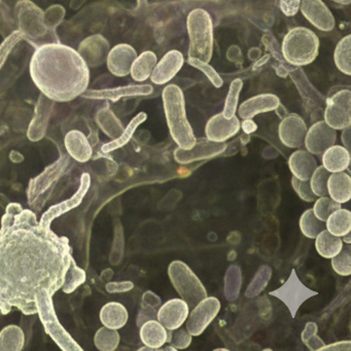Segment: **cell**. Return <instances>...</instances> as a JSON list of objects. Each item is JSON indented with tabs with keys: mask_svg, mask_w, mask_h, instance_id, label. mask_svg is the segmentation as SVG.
I'll return each instance as SVG.
<instances>
[{
	"mask_svg": "<svg viewBox=\"0 0 351 351\" xmlns=\"http://www.w3.org/2000/svg\"><path fill=\"white\" fill-rule=\"evenodd\" d=\"M66 237L40 227L36 215L18 203L8 205L0 229V314L18 307L38 313L36 293L62 289L73 262Z\"/></svg>",
	"mask_w": 351,
	"mask_h": 351,
	"instance_id": "cell-1",
	"label": "cell"
},
{
	"mask_svg": "<svg viewBox=\"0 0 351 351\" xmlns=\"http://www.w3.org/2000/svg\"><path fill=\"white\" fill-rule=\"evenodd\" d=\"M29 69L34 85L54 102L73 101L89 86V66L77 51L60 43L38 47Z\"/></svg>",
	"mask_w": 351,
	"mask_h": 351,
	"instance_id": "cell-2",
	"label": "cell"
},
{
	"mask_svg": "<svg viewBox=\"0 0 351 351\" xmlns=\"http://www.w3.org/2000/svg\"><path fill=\"white\" fill-rule=\"evenodd\" d=\"M162 98L172 139L180 149H191L197 138L186 118V102L182 89L176 85H168L163 90Z\"/></svg>",
	"mask_w": 351,
	"mask_h": 351,
	"instance_id": "cell-3",
	"label": "cell"
},
{
	"mask_svg": "<svg viewBox=\"0 0 351 351\" xmlns=\"http://www.w3.org/2000/svg\"><path fill=\"white\" fill-rule=\"evenodd\" d=\"M186 27L190 36L189 58L208 63L213 54V23L208 12L195 9L189 14Z\"/></svg>",
	"mask_w": 351,
	"mask_h": 351,
	"instance_id": "cell-4",
	"label": "cell"
},
{
	"mask_svg": "<svg viewBox=\"0 0 351 351\" xmlns=\"http://www.w3.org/2000/svg\"><path fill=\"white\" fill-rule=\"evenodd\" d=\"M319 51V40L312 30L295 27L289 32L282 43L285 60L295 66H304L315 60Z\"/></svg>",
	"mask_w": 351,
	"mask_h": 351,
	"instance_id": "cell-5",
	"label": "cell"
},
{
	"mask_svg": "<svg viewBox=\"0 0 351 351\" xmlns=\"http://www.w3.org/2000/svg\"><path fill=\"white\" fill-rule=\"evenodd\" d=\"M36 306L47 334L60 347L61 350L83 351V348L73 340L59 322L50 291L47 289L38 291L36 293Z\"/></svg>",
	"mask_w": 351,
	"mask_h": 351,
	"instance_id": "cell-6",
	"label": "cell"
},
{
	"mask_svg": "<svg viewBox=\"0 0 351 351\" xmlns=\"http://www.w3.org/2000/svg\"><path fill=\"white\" fill-rule=\"evenodd\" d=\"M71 166V157L62 155L52 165L48 166L40 176L32 178L27 188L29 205L40 209L48 200L58 180L69 171Z\"/></svg>",
	"mask_w": 351,
	"mask_h": 351,
	"instance_id": "cell-7",
	"label": "cell"
},
{
	"mask_svg": "<svg viewBox=\"0 0 351 351\" xmlns=\"http://www.w3.org/2000/svg\"><path fill=\"white\" fill-rule=\"evenodd\" d=\"M168 276L174 289L190 309L207 297L204 285L186 263L173 261L168 267Z\"/></svg>",
	"mask_w": 351,
	"mask_h": 351,
	"instance_id": "cell-8",
	"label": "cell"
},
{
	"mask_svg": "<svg viewBox=\"0 0 351 351\" xmlns=\"http://www.w3.org/2000/svg\"><path fill=\"white\" fill-rule=\"evenodd\" d=\"M19 32L24 40H28L36 48L42 46L40 40L48 34L49 28L42 9L29 0H20L16 5Z\"/></svg>",
	"mask_w": 351,
	"mask_h": 351,
	"instance_id": "cell-9",
	"label": "cell"
},
{
	"mask_svg": "<svg viewBox=\"0 0 351 351\" xmlns=\"http://www.w3.org/2000/svg\"><path fill=\"white\" fill-rule=\"evenodd\" d=\"M316 295L317 291L308 289L302 283L295 270H291L289 279L279 289L270 291V295L277 298L285 304L293 318L297 315L298 310L301 307L302 304Z\"/></svg>",
	"mask_w": 351,
	"mask_h": 351,
	"instance_id": "cell-10",
	"label": "cell"
},
{
	"mask_svg": "<svg viewBox=\"0 0 351 351\" xmlns=\"http://www.w3.org/2000/svg\"><path fill=\"white\" fill-rule=\"evenodd\" d=\"M324 122L335 130H343L351 125V92L342 90L326 100Z\"/></svg>",
	"mask_w": 351,
	"mask_h": 351,
	"instance_id": "cell-11",
	"label": "cell"
},
{
	"mask_svg": "<svg viewBox=\"0 0 351 351\" xmlns=\"http://www.w3.org/2000/svg\"><path fill=\"white\" fill-rule=\"evenodd\" d=\"M221 310V303L215 297H206L193 308L186 318V330L192 336L202 334Z\"/></svg>",
	"mask_w": 351,
	"mask_h": 351,
	"instance_id": "cell-12",
	"label": "cell"
},
{
	"mask_svg": "<svg viewBox=\"0 0 351 351\" xmlns=\"http://www.w3.org/2000/svg\"><path fill=\"white\" fill-rule=\"evenodd\" d=\"M227 149V143H215L208 138L196 139L191 149L178 147L174 152V159L180 164H190L201 160L210 159L221 155Z\"/></svg>",
	"mask_w": 351,
	"mask_h": 351,
	"instance_id": "cell-13",
	"label": "cell"
},
{
	"mask_svg": "<svg viewBox=\"0 0 351 351\" xmlns=\"http://www.w3.org/2000/svg\"><path fill=\"white\" fill-rule=\"evenodd\" d=\"M91 186V176L89 173H83L81 176V184L77 192L69 200L63 201L59 204L50 207L40 219V226L45 229H51V223L57 217H61L64 213H69L71 209L77 208L83 202L84 198L87 195Z\"/></svg>",
	"mask_w": 351,
	"mask_h": 351,
	"instance_id": "cell-14",
	"label": "cell"
},
{
	"mask_svg": "<svg viewBox=\"0 0 351 351\" xmlns=\"http://www.w3.org/2000/svg\"><path fill=\"white\" fill-rule=\"evenodd\" d=\"M336 139V130L328 126L324 121H320L307 130L304 143L310 154L322 155L328 147L335 145Z\"/></svg>",
	"mask_w": 351,
	"mask_h": 351,
	"instance_id": "cell-15",
	"label": "cell"
},
{
	"mask_svg": "<svg viewBox=\"0 0 351 351\" xmlns=\"http://www.w3.org/2000/svg\"><path fill=\"white\" fill-rule=\"evenodd\" d=\"M304 17L322 32H332L336 25L334 16L322 0H302L300 5Z\"/></svg>",
	"mask_w": 351,
	"mask_h": 351,
	"instance_id": "cell-16",
	"label": "cell"
},
{
	"mask_svg": "<svg viewBox=\"0 0 351 351\" xmlns=\"http://www.w3.org/2000/svg\"><path fill=\"white\" fill-rule=\"evenodd\" d=\"M137 58V52L130 45L120 44L114 47L106 57L108 71L114 77H124L130 75L131 67Z\"/></svg>",
	"mask_w": 351,
	"mask_h": 351,
	"instance_id": "cell-17",
	"label": "cell"
},
{
	"mask_svg": "<svg viewBox=\"0 0 351 351\" xmlns=\"http://www.w3.org/2000/svg\"><path fill=\"white\" fill-rule=\"evenodd\" d=\"M278 133L279 138L285 147L298 149L305 141L307 126L301 117L291 114L281 121Z\"/></svg>",
	"mask_w": 351,
	"mask_h": 351,
	"instance_id": "cell-18",
	"label": "cell"
},
{
	"mask_svg": "<svg viewBox=\"0 0 351 351\" xmlns=\"http://www.w3.org/2000/svg\"><path fill=\"white\" fill-rule=\"evenodd\" d=\"M154 88L151 85H129L124 87L112 88V89L86 90L82 96L87 99L110 100L119 101L123 97H134V96L151 95Z\"/></svg>",
	"mask_w": 351,
	"mask_h": 351,
	"instance_id": "cell-19",
	"label": "cell"
},
{
	"mask_svg": "<svg viewBox=\"0 0 351 351\" xmlns=\"http://www.w3.org/2000/svg\"><path fill=\"white\" fill-rule=\"evenodd\" d=\"M54 101L40 94L34 110V118L28 128L27 136L29 141H40L46 135L49 122L52 116Z\"/></svg>",
	"mask_w": 351,
	"mask_h": 351,
	"instance_id": "cell-20",
	"label": "cell"
},
{
	"mask_svg": "<svg viewBox=\"0 0 351 351\" xmlns=\"http://www.w3.org/2000/svg\"><path fill=\"white\" fill-rule=\"evenodd\" d=\"M240 130V122L237 117L228 119L223 112L215 114L207 122L205 133L209 141L215 143H225L235 136Z\"/></svg>",
	"mask_w": 351,
	"mask_h": 351,
	"instance_id": "cell-21",
	"label": "cell"
},
{
	"mask_svg": "<svg viewBox=\"0 0 351 351\" xmlns=\"http://www.w3.org/2000/svg\"><path fill=\"white\" fill-rule=\"evenodd\" d=\"M184 63L182 53L176 50L170 51L157 62L149 79L155 85H165L180 73Z\"/></svg>",
	"mask_w": 351,
	"mask_h": 351,
	"instance_id": "cell-22",
	"label": "cell"
},
{
	"mask_svg": "<svg viewBox=\"0 0 351 351\" xmlns=\"http://www.w3.org/2000/svg\"><path fill=\"white\" fill-rule=\"evenodd\" d=\"M110 52V43L102 36H90L81 43L79 53L88 66L97 67L104 64Z\"/></svg>",
	"mask_w": 351,
	"mask_h": 351,
	"instance_id": "cell-23",
	"label": "cell"
},
{
	"mask_svg": "<svg viewBox=\"0 0 351 351\" xmlns=\"http://www.w3.org/2000/svg\"><path fill=\"white\" fill-rule=\"evenodd\" d=\"M189 313L190 308L184 300L172 299L159 308L157 319L167 330H176L184 324Z\"/></svg>",
	"mask_w": 351,
	"mask_h": 351,
	"instance_id": "cell-24",
	"label": "cell"
},
{
	"mask_svg": "<svg viewBox=\"0 0 351 351\" xmlns=\"http://www.w3.org/2000/svg\"><path fill=\"white\" fill-rule=\"evenodd\" d=\"M279 106H280V101L277 96L273 94H262L244 101L240 106L238 114L240 118L245 120V119H252L258 114L272 112L277 110Z\"/></svg>",
	"mask_w": 351,
	"mask_h": 351,
	"instance_id": "cell-25",
	"label": "cell"
},
{
	"mask_svg": "<svg viewBox=\"0 0 351 351\" xmlns=\"http://www.w3.org/2000/svg\"><path fill=\"white\" fill-rule=\"evenodd\" d=\"M64 145L69 157L80 163H86L93 155V147L89 143V139L81 131H69L65 135Z\"/></svg>",
	"mask_w": 351,
	"mask_h": 351,
	"instance_id": "cell-26",
	"label": "cell"
},
{
	"mask_svg": "<svg viewBox=\"0 0 351 351\" xmlns=\"http://www.w3.org/2000/svg\"><path fill=\"white\" fill-rule=\"evenodd\" d=\"M289 166L295 178L301 180H309L318 165L312 154L301 149L291 154Z\"/></svg>",
	"mask_w": 351,
	"mask_h": 351,
	"instance_id": "cell-27",
	"label": "cell"
},
{
	"mask_svg": "<svg viewBox=\"0 0 351 351\" xmlns=\"http://www.w3.org/2000/svg\"><path fill=\"white\" fill-rule=\"evenodd\" d=\"M139 335L145 346L151 347L155 351H161L167 339V328H164L159 320H147L141 326Z\"/></svg>",
	"mask_w": 351,
	"mask_h": 351,
	"instance_id": "cell-28",
	"label": "cell"
},
{
	"mask_svg": "<svg viewBox=\"0 0 351 351\" xmlns=\"http://www.w3.org/2000/svg\"><path fill=\"white\" fill-rule=\"evenodd\" d=\"M99 317L100 322L106 328L120 330L128 322L129 314L123 304L110 302L100 310Z\"/></svg>",
	"mask_w": 351,
	"mask_h": 351,
	"instance_id": "cell-29",
	"label": "cell"
},
{
	"mask_svg": "<svg viewBox=\"0 0 351 351\" xmlns=\"http://www.w3.org/2000/svg\"><path fill=\"white\" fill-rule=\"evenodd\" d=\"M328 193L336 202L346 203L351 198V178L344 171L332 173L328 180Z\"/></svg>",
	"mask_w": 351,
	"mask_h": 351,
	"instance_id": "cell-30",
	"label": "cell"
},
{
	"mask_svg": "<svg viewBox=\"0 0 351 351\" xmlns=\"http://www.w3.org/2000/svg\"><path fill=\"white\" fill-rule=\"evenodd\" d=\"M322 164L330 173L345 171L350 164V154L344 147L332 145L324 152Z\"/></svg>",
	"mask_w": 351,
	"mask_h": 351,
	"instance_id": "cell-31",
	"label": "cell"
},
{
	"mask_svg": "<svg viewBox=\"0 0 351 351\" xmlns=\"http://www.w3.org/2000/svg\"><path fill=\"white\" fill-rule=\"evenodd\" d=\"M158 59L155 53L152 51H145L143 54L137 56L131 67L130 75L134 81L141 83L145 82L151 77Z\"/></svg>",
	"mask_w": 351,
	"mask_h": 351,
	"instance_id": "cell-32",
	"label": "cell"
},
{
	"mask_svg": "<svg viewBox=\"0 0 351 351\" xmlns=\"http://www.w3.org/2000/svg\"><path fill=\"white\" fill-rule=\"evenodd\" d=\"M25 346V334L16 324L5 326L0 332V351H21Z\"/></svg>",
	"mask_w": 351,
	"mask_h": 351,
	"instance_id": "cell-33",
	"label": "cell"
},
{
	"mask_svg": "<svg viewBox=\"0 0 351 351\" xmlns=\"http://www.w3.org/2000/svg\"><path fill=\"white\" fill-rule=\"evenodd\" d=\"M96 122L99 128L112 139L118 138L125 129L121 121L117 118L116 114L110 110L108 106L98 110L96 114Z\"/></svg>",
	"mask_w": 351,
	"mask_h": 351,
	"instance_id": "cell-34",
	"label": "cell"
},
{
	"mask_svg": "<svg viewBox=\"0 0 351 351\" xmlns=\"http://www.w3.org/2000/svg\"><path fill=\"white\" fill-rule=\"evenodd\" d=\"M315 239L316 250L322 258H332L342 250V239L338 236L332 235L328 230L320 232Z\"/></svg>",
	"mask_w": 351,
	"mask_h": 351,
	"instance_id": "cell-35",
	"label": "cell"
},
{
	"mask_svg": "<svg viewBox=\"0 0 351 351\" xmlns=\"http://www.w3.org/2000/svg\"><path fill=\"white\" fill-rule=\"evenodd\" d=\"M147 116L145 112H139L136 117L133 118V120L129 123L128 126L124 129L122 134L118 137V138L112 139L110 143H106L102 145L101 152L104 154H108L110 152L116 151V149H121V147L126 145L129 141L132 138L133 134H134L136 129L138 128L139 125L143 124L145 120H147Z\"/></svg>",
	"mask_w": 351,
	"mask_h": 351,
	"instance_id": "cell-36",
	"label": "cell"
},
{
	"mask_svg": "<svg viewBox=\"0 0 351 351\" xmlns=\"http://www.w3.org/2000/svg\"><path fill=\"white\" fill-rule=\"evenodd\" d=\"M326 221V230L332 235L342 237L351 231V213L347 209L334 211Z\"/></svg>",
	"mask_w": 351,
	"mask_h": 351,
	"instance_id": "cell-37",
	"label": "cell"
},
{
	"mask_svg": "<svg viewBox=\"0 0 351 351\" xmlns=\"http://www.w3.org/2000/svg\"><path fill=\"white\" fill-rule=\"evenodd\" d=\"M351 36H347L339 42L335 50L334 60L337 69L346 75H351Z\"/></svg>",
	"mask_w": 351,
	"mask_h": 351,
	"instance_id": "cell-38",
	"label": "cell"
},
{
	"mask_svg": "<svg viewBox=\"0 0 351 351\" xmlns=\"http://www.w3.org/2000/svg\"><path fill=\"white\" fill-rule=\"evenodd\" d=\"M120 334L118 330L102 326L96 332L94 343L96 348L100 351H114L120 344Z\"/></svg>",
	"mask_w": 351,
	"mask_h": 351,
	"instance_id": "cell-39",
	"label": "cell"
},
{
	"mask_svg": "<svg viewBox=\"0 0 351 351\" xmlns=\"http://www.w3.org/2000/svg\"><path fill=\"white\" fill-rule=\"evenodd\" d=\"M241 285V269L237 265H232L228 268L225 276V295L228 301H235L239 297Z\"/></svg>",
	"mask_w": 351,
	"mask_h": 351,
	"instance_id": "cell-40",
	"label": "cell"
},
{
	"mask_svg": "<svg viewBox=\"0 0 351 351\" xmlns=\"http://www.w3.org/2000/svg\"><path fill=\"white\" fill-rule=\"evenodd\" d=\"M271 276H272V268L268 265L261 266L246 289L245 297L250 298V299L258 297L266 289Z\"/></svg>",
	"mask_w": 351,
	"mask_h": 351,
	"instance_id": "cell-41",
	"label": "cell"
},
{
	"mask_svg": "<svg viewBox=\"0 0 351 351\" xmlns=\"http://www.w3.org/2000/svg\"><path fill=\"white\" fill-rule=\"evenodd\" d=\"M300 229L306 237L315 239L320 232L326 230V225L315 217L313 209H307L300 219Z\"/></svg>",
	"mask_w": 351,
	"mask_h": 351,
	"instance_id": "cell-42",
	"label": "cell"
},
{
	"mask_svg": "<svg viewBox=\"0 0 351 351\" xmlns=\"http://www.w3.org/2000/svg\"><path fill=\"white\" fill-rule=\"evenodd\" d=\"M85 281V271L80 268V267H77L75 261L73 260L71 267H69V270H67L64 283H63L62 291L66 293H71L73 291H75L80 285H83Z\"/></svg>",
	"mask_w": 351,
	"mask_h": 351,
	"instance_id": "cell-43",
	"label": "cell"
},
{
	"mask_svg": "<svg viewBox=\"0 0 351 351\" xmlns=\"http://www.w3.org/2000/svg\"><path fill=\"white\" fill-rule=\"evenodd\" d=\"M330 176V172H328L324 166H317L309 180L312 192L316 196H328V180Z\"/></svg>",
	"mask_w": 351,
	"mask_h": 351,
	"instance_id": "cell-44",
	"label": "cell"
},
{
	"mask_svg": "<svg viewBox=\"0 0 351 351\" xmlns=\"http://www.w3.org/2000/svg\"><path fill=\"white\" fill-rule=\"evenodd\" d=\"M242 87H243V82L241 80L236 79L235 81L232 82L229 93L226 98L225 108H223V114L226 118L230 119L235 116Z\"/></svg>",
	"mask_w": 351,
	"mask_h": 351,
	"instance_id": "cell-45",
	"label": "cell"
},
{
	"mask_svg": "<svg viewBox=\"0 0 351 351\" xmlns=\"http://www.w3.org/2000/svg\"><path fill=\"white\" fill-rule=\"evenodd\" d=\"M332 267L337 274L349 276L351 274V247L349 244L342 246L338 254L332 258Z\"/></svg>",
	"mask_w": 351,
	"mask_h": 351,
	"instance_id": "cell-46",
	"label": "cell"
},
{
	"mask_svg": "<svg viewBox=\"0 0 351 351\" xmlns=\"http://www.w3.org/2000/svg\"><path fill=\"white\" fill-rule=\"evenodd\" d=\"M341 208L340 203L332 200L330 197H320L318 200H315V204L313 207V213L315 217L322 221H326L328 217L332 215L334 211Z\"/></svg>",
	"mask_w": 351,
	"mask_h": 351,
	"instance_id": "cell-47",
	"label": "cell"
},
{
	"mask_svg": "<svg viewBox=\"0 0 351 351\" xmlns=\"http://www.w3.org/2000/svg\"><path fill=\"white\" fill-rule=\"evenodd\" d=\"M318 326L315 322H308L302 332V342L307 346L308 349L312 351H319L324 347V342L317 335Z\"/></svg>",
	"mask_w": 351,
	"mask_h": 351,
	"instance_id": "cell-48",
	"label": "cell"
},
{
	"mask_svg": "<svg viewBox=\"0 0 351 351\" xmlns=\"http://www.w3.org/2000/svg\"><path fill=\"white\" fill-rule=\"evenodd\" d=\"M192 335L186 330V328H180L176 330H167V339L166 343L176 347V349H186L192 343Z\"/></svg>",
	"mask_w": 351,
	"mask_h": 351,
	"instance_id": "cell-49",
	"label": "cell"
},
{
	"mask_svg": "<svg viewBox=\"0 0 351 351\" xmlns=\"http://www.w3.org/2000/svg\"><path fill=\"white\" fill-rule=\"evenodd\" d=\"M23 40V34H22L19 30H16L11 36H8V38L3 40V44L0 45V71L3 69L8 57L10 56L14 48Z\"/></svg>",
	"mask_w": 351,
	"mask_h": 351,
	"instance_id": "cell-50",
	"label": "cell"
},
{
	"mask_svg": "<svg viewBox=\"0 0 351 351\" xmlns=\"http://www.w3.org/2000/svg\"><path fill=\"white\" fill-rule=\"evenodd\" d=\"M188 63L192 65L193 67H195V69L202 71L215 88H221V86L223 85V81L221 75H219V73L215 71V69L210 66L208 63L203 62V61L195 58H188Z\"/></svg>",
	"mask_w": 351,
	"mask_h": 351,
	"instance_id": "cell-51",
	"label": "cell"
},
{
	"mask_svg": "<svg viewBox=\"0 0 351 351\" xmlns=\"http://www.w3.org/2000/svg\"><path fill=\"white\" fill-rule=\"evenodd\" d=\"M291 186L302 200L306 201V202H313L317 199V196L312 192L309 180H301L293 176Z\"/></svg>",
	"mask_w": 351,
	"mask_h": 351,
	"instance_id": "cell-52",
	"label": "cell"
},
{
	"mask_svg": "<svg viewBox=\"0 0 351 351\" xmlns=\"http://www.w3.org/2000/svg\"><path fill=\"white\" fill-rule=\"evenodd\" d=\"M158 310H159L158 308L141 302V309H139L138 315H137V326L141 328L147 320L157 319Z\"/></svg>",
	"mask_w": 351,
	"mask_h": 351,
	"instance_id": "cell-53",
	"label": "cell"
},
{
	"mask_svg": "<svg viewBox=\"0 0 351 351\" xmlns=\"http://www.w3.org/2000/svg\"><path fill=\"white\" fill-rule=\"evenodd\" d=\"M301 5V0H280L279 5H280L281 11L287 17H293L298 13Z\"/></svg>",
	"mask_w": 351,
	"mask_h": 351,
	"instance_id": "cell-54",
	"label": "cell"
},
{
	"mask_svg": "<svg viewBox=\"0 0 351 351\" xmlns=\"http://www.w3.org/2000/svg\"><path fill=\"white\" fill-rule=\"evenodd\" d=\"M134 285L131 281H121V282H110L106 285V291L110 293H125L131 291Z\"/></svg>",
	"mask_w": 351,
	"mask_h": 351,
	"instance_id": "cell-55",
	"label": "cell"
},
{
	"mask_svg": "<svg viewBox=\"0 0 351 351\" xmlns=\"http://www.w3.org/2000/svg\"><path fill=\"white\" fill-rule=\"evenodd\" d=\"M351 349L350 341H341L330 345H324L319 351H349Z\"/></svg>",
	"mask_w": 351,
	"mask_h": 351,
	"instance_id": "cell-56",
	"label": "cell"
},
{
	"mask_svg": "<svg viewBox=\"0 0 351 351\" xmlns=\"http://www.w3.org/2000/svg\"><path fill=\"white\" fill-rule=\"evenodd\" d=\"M143 303L153 306V307L158 308V309H159L162 305V301L159 295H156L153 291H147V293H143Z\"/></svg>",
	"mask_w": 351,
	"mask_h": 351,
	"instance_id": "cell-57",
	"label": "cell"
},
{
	"mask_svg": "<svg viewBox=\"0 0 351 351\" xmlns=\"http://www.w3.org/2000/svg\"><path fill=\"white\" fill-rule=\"evenodd\" d=\"M240 127H242L244 133H246V134H252V133L256 132V129H258V126H256V123L252 119L243 120V123L240 124Z\"/></svg>",
	"mask_w": 351,
	"mask_h": 351,
	"instance_id": "cell-58",
	"label": "cell"
},
{
	"mask_svg": "<svg viewBox=\"0 0 351 351\" xmlns=\"http://www.w3.org/2000/svg\"><path fill=\"white\" fill-rule=\"evenodd\" d=\"M341 139H342L343 145H344L345 149L347 151H350V127L343 129L342 135H341Z\"/></svg>",
	"mask_w": 351,
	"mask_h": 351,
	"instance_id": "cell-59",
	"label": "cell"
},
{
	"mask_svg": "<svg viewBox=\"0 0 351 351\" xmlns=\"http://www.w3.org/2000/svg\"><path fill=\"white\" fill-rule=\"evenodd\" d=\"M342 237H343V241H344L345 243H347V244L351 243L350 232H349V233L345 234V235L342 236Z\"/></svg>",
	"mask_w": 351,
	"mask_h": 351,
	"instance_id": "cell-60",
	"label": "cell"
},
{
	"mask_svg": "<svg viewBox=\"0 0 351 351\" xmlns=\"http://www.w3.org/2000/svg\"><path fill=\"white\" fill-rule=\"evenodd\" d=\"M332 1L343 5H350L351 3V0H332Z\"/></svg>",
	"mask_w": 351,
	"mask_h": 351,
	"instance_id": "cell-61",
	"label": "cell"
},
{
	"mask_svg": "<svg viewBox=\"0 0 351 351\" xmlns=\"http://www.w3.org/2000/svg\"><path fill=\"white\" fill-rule=\"evenodd\" d=\"M162 350H165V351H176L178 350V349L176 348V347H173L172 346H167V347H165V348H162Z\"/></svg>",
	"mask_w": 351,
	"mask_h": 351,
	"instance_id": "cell-62",
	"label": "cell"
},
{
	"mask_svg": "<svg viewBox=\"0 0 351 351\" xmlns=\"http://www.w3.org/2000/svg\"><path fill=\"white\" fill-rule=\"evenodd\" d=\"M139 351H155L153 348H151V347L149 346H145L141 347V349H139Z\"/></svg>",
	"mask_w": 351,
	"mask_h": 351,
	"instance_id": "cell-63",
	"label": "cell"
},
{
	"mask_svg": "<svg viewBox=\"0 0 351 351\" xmlns=\"http://www.w3.org/2000/svg\"><path fill=\"white\" fill-rule=\"evenodd\" d=\"M215 351H229L228 348H217L215 349Z\"/></svg>",
	"mask_w": 351,
	"mask_h": 351,
	"instance_id": "cell-64",
	"label": "cell"
}]
</instances>
